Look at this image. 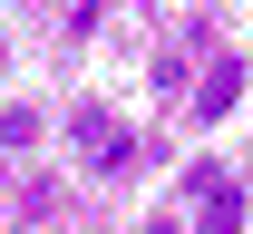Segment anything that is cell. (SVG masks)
<instances>
[{"mask_svg": "<svg viewBox=\"0 0 253 234\" xmlns=\"http://www.w3.org/2000/svg\"><path fill=\"white\" fill-rule=\"evenodd\" d=\"M234 98H244V68L234 59H214L205 78H195V117H234Z\"/></svg>", "mask_w": 253, "mask_h": 234, "instance_id": "1", "label": "cell"}, {"mask_svg": "<svg viewBox=\"0 0 253 234\" xmlns=\"http://www.w3.org/2000/svg\"><path fill=\"white\" fill-rule=\"evenodd\" d=\"M78 137H88V166H126V127L107 107H78Z\"/></svg>", "mask_w": 253, "mask_h": 234, "instance_id": "2", "label": "cell"}, {"mask_svg": "<svg viewBox=\"0 0 253 234\" xmlns=\"http://www.w3.org/2000/svg\"><path fill=\"white\" fill-rule=\"evenodd\" d=\"M205 186V225L195 234H244V186H224V176H195Z\"/></svg>", "mask_w": 253, "mask_h": 234, "instance_id": "3", "label": "cell"}, {"mask_svg": "<svg viewBox=\"0 0 253 234\" xmlns=\"http://www.w3.org/2000/svg\"><path fill=\"white\" fill-rule=\"evenodd\" d=\"M146 234H175V225H146Z\"/></svg>", "mask_w": 253, "mask_h": 234, "instance_id": "4", "label": "cell"}]
</instances>
